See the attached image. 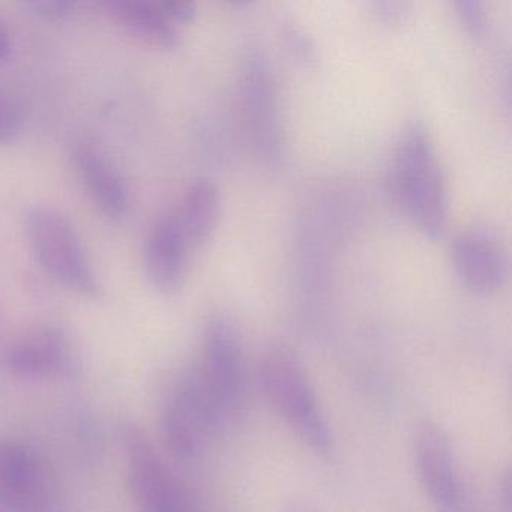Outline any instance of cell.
<instances>
[{
    "label": "cell",
    "mask_w": 512,
    "mask_h": 512,
    "mask_svg": "<svg viewBox=\"0 0 512 512\" xmlns=\"http://www.w3.org/2000/svg\"><path fill=\"white\" fill-rule=\"evenodd\" d=\"M413 463L422 490L443 512L457 511L463 502V484L451 439L436 421H424L413 436Z\"/></svg>",
    "instance_id": "52a82bcc"
},
{
    "label": "cell",
    "mask_w": 512,
    "mask_h": 512,
    "mask_svg": "<svg viewBox=\"0 0 512 512\" xmlns=\"http://www.w3.org/2000/svg\"><path fill=\"white\" fill-rule=\"evenodd\" d=\"M26 233L41 268L53 280L83 298H103L100 277L68 217L49 206H34L26 214Z\"/></svg>",
    "instance_id": "3957f363"
},
{
    "label": "cell",
    "mask_w": 512,
    "mask_h": 512,
    "mask_svg": "<svg viewBox=\"0 0 512 512\" xmlns=\"http://www.w3.org/2000/svg\"><path fill=\"white\" fill-rule=\"evenodd\" d=\"M280 37L289 55L299 64L314 65L319 59L316 44L304 28L293 19H284L280 23Z\"/></svg>",
    "instance_id": "2e32d148"
},
{
    "label": "cell",
    "mask_w": 512,
    "mask_h": 512,
    "mask_svg": "<svg viewBox=\"0 0 512 512\" xmlns=\"http://www.w3.org/2000/svg\"><path fill=\"white\" fill-rule=\"evenodd\" d=\"M124 442L128 479L143 512H200L142 431L127 428Z\"/></svg>",
    "instance_id": "8992f818"
},
{
    "label": "cell",
    "mask_w": 512,
    "mask_h": 512,
    "mask_svg": "<svg viewBox=\"0 0 512 512\" xmlns=\"http://www.w3.org/2000/svg\"><path fill=\"white\" fill-rule=\"evenodd\" d=\"M284 512H316L313 508H311L308 503H305L304 500H290V502L286 503V508H284Z\"/></svg>",
    "instance_id": "603a6c76"
},
{
    "label": "cell",
    "mask_w": 512,
    "mask_h": 512,
    "mask_svg": "<svg viewBox=\"0 0 512 512\" xmlns=\"http://www.w3.org/2000/svg\"><path fill=\"white\" fill-rule=\"evenodd\" d=\"M26 7L37 16L49 20H64L73 16L76 4L70 0H32L26 2Z\"/></svg>",
    "instance_id": "ffe728a7"
},
{
    "label": "cell",
    "mask_w": 512,
    "mask_h": 512,
    "mask_svg": "<svg viewBox=\"0 0 512 512\" xmlns=\"http://www.w3.org/2000/svg\"><path fill=\"white\" fill-rule=\"evenodd\" d=\"M25 124L22 106L10 92L0 89V146L10 145L20 136Z\"/></svg>",
    "instance_id": "e0dca14e"
},
{
    "label": "cell",
    "mask_w": 512,
    "mask_h": 512,
    "mask_svg": "<svg viewBox=\"0 0 512 512\" xmlns=\"http://www.w3.org/2000/svg\"><path fill=\"white\" fill-rule=\"evenodd\" d=\"M451 253L455 274L470 292L490 295L505 284L508 254L494 233L487 229L461 232L454 239Z\"/></svg>",
    "instance_id": "ba28073f"
},
{
    "label": "cell",
    "mask_w": 512,
    "mask_h": 512,
    "mask_svg": "<svg viewBox=\"0 0 512 512\" xmlns=\"http://www.w3.org/2000/svg\"><path fill=\"white\" fill-rule=\"evenodd\" d=\"M13 55V43H11L10 34L5 26L0 23V64L7 62Z\"/></svg>",
    "instance_id": "7402d4cb"
},
{
    "label": "cell",
    "mask_w": 512,
    "mask_h": 512,
    "mask_svg": "<svg viewBox=\"0 0 512 512\" xmlns=\"http://www.w3.org/2000/svg\"><path fill=\"white\" fill-rule=\"evenodd\" d=\"M413 5L406 0H383L374 4V16L388 28H398L409 20Z\"/></svg>",
    "instance_id": "d6986e66"
},
{
    "label": "cell",
    "mask_w": 512,
    "mask_h": 512,
    "mask_svg": "<svg viewBox=\"0 0 512 512\" xmlns=\"http://www.w3.org/2000/svg\"><path fill=\"white\" fill-rule=\"evenodd\" d=\"M157 7L176 26L187 25L197 16V5L185 0H158Z\"/></svg>",
    "instance_id": "44dd1931"
},
{
    "label": "cell",
    "mask_w": 512,
    "mask_h": 512,
    "mask_svg": "<svg viewBox=\"0 0 512 512\" xmlns=\"http://www.w3.org/2000/svg\"><path fill=\"white\" fill-rule=\"evenodd\" d=\"M77 176L94 205L110 221H121L130 211V188L118 167L94 140L77 139L71 148Z\"/></svg>",
    "instance_id": "9c48e42d"
},
{
    "label": "cell",
    "mask_w": 512,
    "mask_h": 512,
    "mask_svg": "<svg viewBox=\"0 0 512 512\" xmlns=\"http://www.w3.org/2000/svg\"><path fill=\"white\" fill-rule=\"evenodd\" d=\"M197 371L227 418L236 415L247 395V364L241 331L226 311H215L206 320L202 365Z\"/></svg>",
    "instance_id": "277c9868"
},
{
    "label": "cell",
    "mask_w": 512,
    "mask_h": 512,
    "mask_svg": "<svg viewBox=\"0 0 512 512\" xmlns=\"http://www.w3.org/2000/svg\"><path fill=\"white\" fill-rule=\"evenodd\" d=\"M107 11L127 34L154 49L175 50L181 46L179 26L170 22L155 2L115 0L107 2Z\"/></svg>",
    "instance_id": "4fadbf2b"
},
{
    "label": "cell",
    "mask_w": 512,
    "mask_h": 512,
    "mask_svg": "<svg viewBox=\"0 0 512 512\" xmlns=\"http://www.w3.org/2000/svg\"><path fill=\"white\" fill-rule=\"evenodd\" d=\"M220 214V190L211 179L199 178L185 190L176 217L190 245H202L217 229Z\"/></svg>",
    "instance_id": "5bb4252c"
},
{
    "label": "cell",
    "mask_w": 512,
    "mask_h": 512,
    "mask_svg": "<svg viewBox=\"0 0 512 512\" xmlns=\"http://www.w3.org/2000/svg\"><path fill=\"white\" fill-rule=\"evenodd\" d=\"M190 247L176 212L158 215L146 236L143 265L149 284L161 295H175L184 286Z\"/></svg>",
    "instance_id": "30bf717a"
},
{
    "label": "cell",
    "mask_w": 512,
    "mask_h": 512,
    "mask_svg": "<svg viewBox=\"0 0 512 512\" xmlns=\"http://www.w3.org/2000/svg\"><path fill=\"white\" fill-rule=\"evenodd\" d=\"M227 419L200 379L199 371L185 373L176 383L164 413L167 445L176 457L191 460L223 430Z\"/></svg>",
    "instance_id": "5b68a950"
},
{
    "label": "cell",
    "mask_w": 512,
    "mask_h": 512,
    "mask_svg": "<svg viewBox=\"0 0 512 512\" xmlns=\"http://www.w3.org/2000/svg\"><path fill=\"white\" fill-rule=\"evenodd\" d=\"M46 496L43 467L37 455L20 443L0 442V509L41 512Z\"/></svg>",
    "instance_id": "8fae6325"
},
{
    "label": "cell",
    "mask_w": 512,
    "mask_h": 512,
    "mask_svg": "<svg viewBox=\"0 0 512 512\" xmlns=\"http://www.w3.org/2000/svg\"><path fill=\"white\" fill-rule=\"evenodd\" d=\"M392 187L410 223L425 238H442L449 218L448 187L436 146L422 122H413L398 140Z\"/></svg>",
    "instance_id": "7a4b0ae2"
},
{
    "label": "cell",
    "mask_w": 512,
    "mask_h": 512,
    "mask_svg": "<svg viewBox=\"0 0 512 512\" xmlns=\"http://www.w3.org/2000/svg\"><path fill=\"white\" fill-rule=\"evenodd\" d=\"M257 379L263 397L299 440L329 460L337 449L334 430L298 353L286 344H272L260 358Z\"/></svg>",
    "instance_id": "6da1fadb"
},
{
    "label": "cell",
    "mask_w": 512,
    "mask_h": 512,
    "mask_svg": "<svg viewBox=\"0 0 512 512\" xmlns=\"http://www.w3.org/2000/svg\"><path fill=\"white\" fill-rule=\"evenodd\" d=\"M70 340L56 326H38L13 344L8 365L14 374L41 379L62 373L71 364Z\"/></svg>",
    "instance_id": "7c38bea8"
},
{
    "label": "cell",
    "mask_w": 512,
    "mask_h": 512,
    "mask_svg": "<svg viewBox=\"0 0 512 512\" xmlns=\"http://www.w3.org/2000/svg\"><path fill=\"white\" fill-rule=\"evenodd\" d=\"M458 20L467 34L475 40H484L488 32V13L479 0H458L455 2Z\"/></svg>",
    "instance_id": "ac0fdd59"
},
{
    "label": "cell",
    "mask_w": 512,
    "mask_h": 512,
    "mask_svg": "<svg viewBox=\"0 0 512 512\" xmlns=\"http://www.w3.org/2000/svg\"><path fill=\"white\" fill-rule=\"evenodd\" d=\"M268 73L266 62L262 58H254L248 73L247 91L259 145L268 157H277L280 149V133H278L277 106H275L274 91L271 89Z\"/></svg>",
    "instance_id": "9a60e30c"
}]
</instances>
